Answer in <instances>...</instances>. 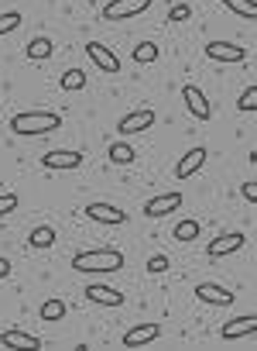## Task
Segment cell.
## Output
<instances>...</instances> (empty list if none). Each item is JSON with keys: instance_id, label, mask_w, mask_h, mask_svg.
Segmentation results:
<instances>
[{"instance_id": "5", "label": "cell", "mask_w": 257, "mask_h": 351, "mask_svg": "<svg viewBox=\"0 0 257 351\" xmlns=\"http://www.w3.org/2000/svg\"><path fill=\"white\" fill-rule=\"evenodd\" d=\"M83 214H86L90 221H96V224H107V228L127 224V214H124L120 207H113V204H86Z\"/></svg>"}, {"instance_id": "32", "label": "cell", "mask_w": 257, "mask_h": 351, "mask_svg": "<svg viewBox=\"0 0 257 351\" xmlns=\"http://www.w3.org/2000/svg\"><path fill=\"white\" fill-rule=\"evenodd\" d=\"M8 276H11V262L0 255V279H8Z\"/></svg>"}, {"instance_id": "10", "label": "cell", "mask_w": 257, "mask_h": 351, "mask_svg": "<svg viewBox=\"0 0 257 351\" xmlns=\"http://www.w3.org/2000/svg\"><path fill=\"white\" fill-rule=\"evenodd\" d=\"M182 100H185V110L195 117V121H209L213 117V107H209V100H206V93L199 90V86H182Z\"/></svg>"}, {"instance_id": "27", "label": "cell", "mask_w": 257, "mask_h": 351, "mask_svg": "<svg viewBox=\"0 0 257 351\" xmlns=\"http://www.w3.org/2000/svg\"><path fill=\"white\" fill-rule=\"evenodd\" d=\"M236 107H240L243 114H254V110H257V86H254V83H250V86H247V90L240 93Z\"/></svg>"}, {"instance_id": "13", "label": "cell", "mask_w": 257, "mask_h": 351, "mask_svg": "<svg viewBox=\"0 0 257 351\" xmlns=\"http://www.w3.org/2000/svg\"><path fill=\"white\" fill-rule=\"evenodd\" d=\"M192 293H195V300L206 303V306H230V303H233V293H230L226 286H219V282H199Z\"/></svg>"}, {"instance_id": "31", "label": "cell", "mask_w": 257, "mask_h": 351, "mask_svg": "<svg viewBox=\"0 0 257 351\" xmlns=\"http://www.w3.org/2000/svg\"><path fill=\"white\" fill-rule=\"evenodd\" d=\"M240 193H243V200H247V204H257V186H254V183H243V190H240Z\"/></svg>"}, {"instance_id": "12", "label": "cell", "mask_w": 257, "mask_h": 351, "mask_svg": "<svg viewBox=\"0 0 257 351\" xmlns=\"http://www.w3.org/2000/svg\"><path fill=\"white\" fill-rule=\"evenodd\" d=\"M86 300L90 303H96V306H110V310H117V306H124V293L120 289H113V286H103V282H90L86 289Z\"/></svg>"}, {"instance_id": "6", "label": "cell", "mask_w": 257, "mask_h": 351, "mask_svg": "<svg viewBox=\"0 0 257 351\" xmlns=\"http://www.w3.org/2000/svg\"><path fill=\"white\" fill-rule=\"evenodd\" d=\"M161 337V324L148 320V324H134L131 330H124V348H148Z\"/></svg>"}, {"instance_id": "25", "label": "cell", "mask_w": 257, "mask_h": 351, "mask_svg": "<svg viewBox=\"0 0 257 351\" xmlns=\"http://www.w3.org/2000/svg\"><path fill=\"white\" fill-rule=\"evenodd\" d=\"M158 59V45L154 42H137L134 45V62L137 66H148V62H154Z\"/></svg>"}, {"instance_id": "9", "label": "cell", "mask_w": 257, "mask_h": 351, "mask_svg": "<svg viewBox=\"0 0 257 351\" xmlns=\"http://www.w3.org/2000/svg\"><path fill=\"white\" fill-rule=\"evenodd\" d=\"M86 56L93 59V66H96L100 73H110V76L120 73V59H117V52L107 49L103 42H90V45H86Z\"/></svg>"}, {"instance_id": "17", "label": "cell", "mask_w": 257, "mask_h": 351, "mask_svg": "<svg viewBox=\"0 0 257 351\" xmlns=\"http://www.w3.org/2000/svg\"><path fill=\"white\" fill-rule=\"evenodd\" d=\"M206 148L202 145H195V148H189L182 158H178V165H175V176H178V180H189V176H195L202 165H206Z\"/></svg>"}, {"instance_id": "28", "label": "cell", "mask_w": 257, "mask_h": 351, "mask_svg": "<svg viewBox=\"0 0 257 351\" xmlns=\"http://www.w3.org/2000/svg\"><path fill=\"white\" fill-rule=\"evenodd\" d=\"M21 207V197L18 193H0V217H8Z\"/></svg>"}, {"instance_id": "1", "label": "cell", "mask_w": 257, "mask_h": 351, "mask_svg": "<svg viewBox=\"0 0 257 351\" xmlns=\"http://www.w3.org/2000/svg\"><path fill=\"white\" fill-rule=\"evenodd\" d=\"M59 128H62V114H55V110H21L11 117V131L21 138H38V134H49Z\"/></svg>"}, {"instance_id": "30", "label": "cell", "mask_w": 257, "mask_h": 351, "mask_svg": "<svg viewBox=\"0 0 257 351\" xmlns=\"http://www.w3.org/2000/svg\"><path fill=\"white\" fill-rule=\"evenodd\" d=\"M168 269H172L168 255H151V258H148V272H151V276H165Z\"/></svg>"}, {"instance_id": "21", "label": "cell", "mask_w": 257, "mask_h": 351, "mask_svg": "<svg viewBox=\"0 0 257 351\" xmlns=\"http://www.w3.org/2000/svg\"><path fill=\"white\" fill-rule=\"evenodd\" d=\"M199 231H202V228H199V221H195V217L178 221V224H175V241L189 245V241H195V238H199Z\"/></svg>"}, {"instance_id": "19", "label": "cell", "mask_w": 257, "mask_h": 351, "mask_svg": "<svg viewBox=\"0 0 257 351\" xmlns=\"http://www.w3.org/2000/svg\"><path fill=\"white\" fill-rule=\"evenodd\" d=\"M28 245H31V248H52V245H55V228L38 224V228L28 234Z\"/></svg>"}, {"instance_id": "23", "label": "cell", "mask_w": 257, "mask_h": 351, "mask_svg": "<svg viewBox=\"0 0 257 351\" xmlns=\"http://www.w3.org/2000/svg\"><path fill=\"white\" fill-rule=\"evenodd\" d=\"M223 8L233 11L236 18H247V21L257 18V4H254V0H223Z\"/></svg>"}, {"instance_id": "26", "label": "cell", "mask_w": 257, "mask_h": 351, "mask_svg": "<svg viewBox=\"0 0 257 351\" xmlns=\"http://www.w3.org/2000/svg\"><path fill=\"white\" fill-rule=\"evenodd\" d=\"M18 28H21V11H4V14H0V38L18 32Z\"/></svg>"}, {"instance_id": "3", "label": "cell", "mask_w": 257, "mask_h": 351, "mask_svg": "<svg viewBox=\"0 0 257 351\" xmlns=\"http://www.w3.org/2000/svg\"><path fill=\"white\" fill-rule=\"evenodd\" d=\"M151 8V0H110L103 8V18L107 21H127V18H137Z\"/></svg>"}, {"instance_id": "18", "label": "cell", "mask_w": 257, "mask_h": 351, "mask_svg": "<svg viewBox=\"0 0 257 351\" xmlns=\"http://www.w3.org/2000/svg\"><path fill=\"white\" fill-rule=\"evenodd\" d=\"M52 52H55V45H52L49 35H38V38L28 42V59H31V62H42V59H49Z\"/></svg>"}, {"instance_id": "2", "label": "cell", "mask_w": 257, "mask_h": 351, "mask_svg": "<svg viewBox=\"0 0 257 351\" xmlns=\"http://www.w3.org/2000/svg\"><path fill=\"white\" fill-rule=\"evenodd\" d=\"M76 272H120L124 269V252L117 248H93V252H79L72 258Z\"/></svg>"}, {"instance_id": "11", "label": "cell", "mask_w": 257, "mask_h": 351, "mask_svg": "<svg viewBox=\"0 0 257 351\" xmlns=\"http://www.w3.org/2000/svg\"><path fill=\"white\" fill-rule=\"evenodd\" d=\"M185 200H182V193H161V197H154V200H148L144 204V217H151V221H158V217H168V214H175L178 207H182Z\"/></svg>"}, {"instance_id": "20", "label": "cell", "mask_w": 257, "mask_h": 351, "mask_svg": "<svg viewBox=\"0 0 257 351\" xmlns=\"http://www.w3.org/2000/svg\"><path fill=\"white\" fill-rule=\"evenodd\" d=\"M134 158H137V152H134L127 141H113V145H110V162H113V165H131Z\"/></svg>"}, {"instance_id": "8", "label": "cell", "mask_w": 257, "mask_h": 351, "mask_svg": "<svg viewBox=\"0 0 257 351\" xmlns=\"http://www.w3.org/2000/svg\"><path fill=\"white\" fill-rule=\"evenodd\" d=\"M243 245H247V234H243V231H230V234H223V238H213V241L206 245V255H209V258H226V255L240 252Z\"/></svg>"}, {"instance_id": "16", "label": "cell", "mask_w": 257, "mask_h": 351, "mask_svg": "<svg viewBox=\"0 0 257 351\" xmlns=\"http://www.w3.org/2000/svg\"><path fill=\"white\" fill-rule=\"evenodd\" d=\"M0 348H14V351H38V348H42V337H35V334H28V330L11 327V330L0 334Z\"/></svg>"}, {"instance_id": "15", "label": "cell", "mask_w": 257, "mask_h": 351, "mask_svg": "<svg viewBox=\"0 0 257 351\" xmlns=\"http://www.w3.org/2000/svg\"><path fill=\"white\" fill-rule=\"evenodd\" d=\"M250 334H257V317H254V313L233 317V320H226V324L219 327V337H223V341H236V337H250Z\"/></svg>"}, {"instance_id": "14", "label": "cell", "mask_w": 257, "mask_h": 351, "mask_svg": "<svg viewBox=\"0 0 257 351\" xmlns=\"http://www.w3.org/2000/svg\"><path fill=\"white\" fill-rule=\"evenodd\" d=\"M206 59H213V62H243L247 49L233 45V42H209L206 45Z\"/></svg>"}, {"instance_id": "4", "label": "cell", "mask_w": 257, "mask_h": 351, "mask_svg": "<svg viewBox=\"0 0 257 351\" xmlns=\"http://www.w3.org/2000/svg\"><path fill=\"white\" fill-rule=\"evenodd\" d=\"M154 121H158V114H154L151 107H141V110H134V114L120 117V121H117V131H120L124 138H131V134H141V131L154 128Z\"/></svg>"}, {"instance_id": "22", "label": "cell", "mask_w": 257, "mask_h": 351, "mask_svg": "<svg viewBox=\"0 0 257 351\" xmlns=\"http://www.w3.org/2000/svg\"><path fill=\"white\" fill-rule=\"evenodd\" d=\"M66 310H69V306H66V300H59V296H55V300H45L38 313H42V320L55 324V320H62V317H66Z\"/></svg>"}, {"instance_id": "29", "label": "cell", "mask_w": 257, "mask_h": 351, "mask_svg": "<svg viewBox=\"0 0 257 351\" xmlns=\"http://www.w3.org/2000/svg\"><path fill=\"white\" fill-rule=\"evenodd\" d=\"M189 18H192V4H185V0L168 11V21H172V25H182V21H189Z\"/></svg>"}, {"instance_id": "24", "label": "cell", "mask_w": 257, "mask_h": 351, "mask_svg": "<svg viewBox=\"0 0 257 351\" xmlns=\"http://www.w3.org/2000/svg\"><path fill=\"white\" fill-rule=\"evenodd\" d=\"M59 86H62L66 93H76V90L86 86V73H83V69H66L62 80H59Z\"/></svg>"}, {"instance_id": "7", "label": "cell", "mask_w": 257, "mask_h": 351, "mask_svg": "<svg viewBox=\"0 0 257 351\" xmlns=\"http://www.w3.org/2000/svg\"><path fill=\"white\" fill-rule=\"evenodd\" d=\"M42 165L45 169H55V172H69V169H79L83 165V152H76V148H55V152L42 155Z\"/></svg>"}]
</instances>
